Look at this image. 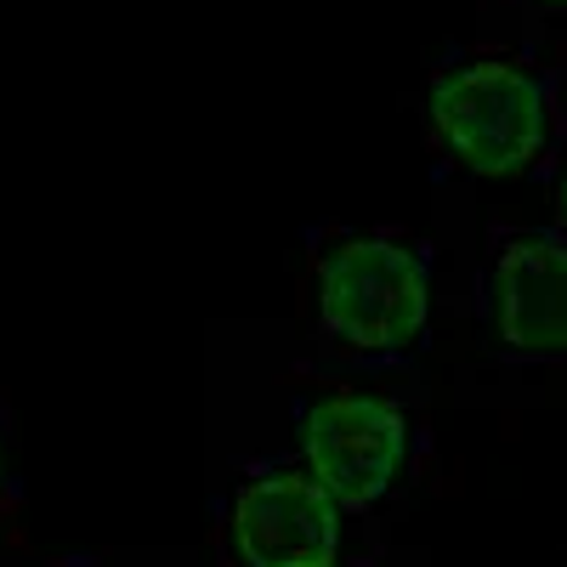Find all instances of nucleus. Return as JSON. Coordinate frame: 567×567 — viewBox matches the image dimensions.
Returning a JSON list of instances; mask_svg holds the SVG:
<instances>
[{"mask_svg": "<svg viewBox=\"0 0 567 567\" xmlns=\"http://www.w3.org/2000/svg\"><path fill=\"white\" fill-rule=\"evenodd\" d=\"M318 307L352 347H403L425 323V267L386 239L341 245L318 272Z\"/></svg>", "mask_w": 567, "mask_h": 567, "instance_id": "f03ea898", "label": "nucleus"}, {"mask_svg": "<svg viewBox=\"0 0 567 567\" xmlns=\"http://www.w3.org/2000/svg\"><path fill=\"white\" fill-rule=\"evenodd\" d=\"M561 210H567V187H561Z\"/></svg>", "mask_w": 567, "mask_h": 567, "instance_id": "423d86ee", "label": "nucleus"}, {"mask_svg": "<svg viewBox=\"0 0 567 567\" xmlns=\"http://www.w3.org/2000/svg\"><path fill=\"white\" fill-rule=\"evenodd\" d=\"M432 125L483 176H516L545 142V91L511 63H471L432 91Z\"/></svg>", "mask_w": 567, "mask_h": 567, "instance_id": "f257e3e1", "label": "nucleus"}, {"mask_svg": "<svg viewBox=\"0 0 567 567\" xmlns=\"http://www.w3.org/2000/svg\"><path fill=\"white\" fill-rule=\"evenodd\" d=\"M336 494L318 477H261L239 494L233 545L250 567H329L341 545Z\"/></svg>", "mask_w": 567, "mask_h": 567, "instance_id": "20e7f679", "label": "nucleus"}, {"mask_svg": "<svg viewBox=\"0 0 567 567\" xmlns=\"http://www.w3.org/2000/svg\"><path fill=\"white\" fill-rule=\"evenodd\" d=\"M329 567H336V561H329Z\"/></svg>", "mask_w": 567, "mask_h": 567, "instance_id": "0eeeda50", "label": "nucleus"}, {"mask_svg": "<svg viewBox=\"0 0 567 567\" xmlns=\"http://www.w3.org/2000/svg\"><path fill=\"white\" fill-rule=\"evenodd\" d=\"M499 336L528 352H561L567 347V250L556 239H523L511 245L494 278Z\"/></svg>", "mask_w": 567, "mask_h": 567, "instance_id": "39448f33", "label": "nucleus"}, {"mask_svg": "<svg viewBox=\"0 0 567 567\" xmlns=\"http://www.w3.org/2000/svg\"><path fill=\"white\" fill-rule=\"evenodd\" d=\"M301 443L312 460V477L341 505H363L392 488L409 432H403L398 403L386 398H329L307 414Z\"/></svg>", "mask_w": 567, "mask_h": 567, "instance_id": "7ed1b4c3", "label": "nucleus"}]
</instances>
